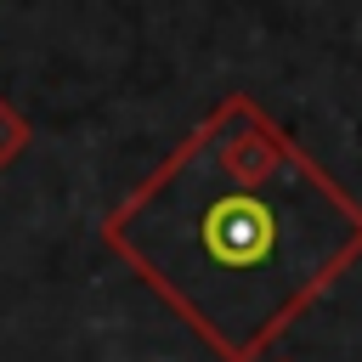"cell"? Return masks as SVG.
Listing matches in <instances>:
<instances>
[{"label":"cell","instance_id":"cell-3","mask_svg":"<svg viewBox=\"0 0 362 362\" xmlns=\"http://www.w3.org/2000/svg\"><path fill=\"white\" fill-rule=\"evenodd\" d=\"M272 362H288V356H272Z\"/></svg>","mask_w":362,"mask_h":362},{"label":"cell","instance_id":"cell-1","mask_svg":"<svg viewBox=\"0 0 362 362\" xmlns=\"http://www.w3.org/2000/svg\"><path fill=\"white\" fill-rule=\"evenodd\" d=\"M102 243L221 362H260L362 260V198L232 90L102 215Z\"/></svg>","mask_w":362,"mask_h":362},{"label":"cell","instance_id":"cell-2","mask_svg":"<svg viewBox=\"0 0 362 362\" xmlns=\"http://www.w3.org/2000/svg\"><path fill=\"white\" fill-rule=\"evenodd\" d=\"M28 141H34V124L11 107V96H0V170H6V164H17Z\"/></svg>","mask_w":362,"mask_h":362}]
</instances>
